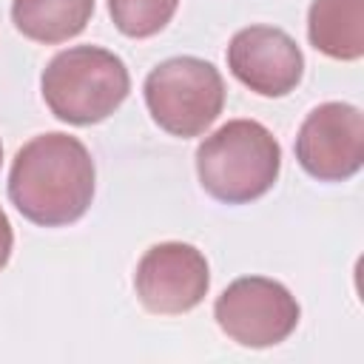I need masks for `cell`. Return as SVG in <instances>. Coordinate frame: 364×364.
Returning <instances> with one entry per match:
<instances>
[{
	"label": "cell",
	"instance_id": "1",
	"mask_svg": "<svg viewBox=\"0 0 364 364\" xmlns=\"http://www.w3.org/2000/svg\"><path fill=\"white\" fill-rule=\"evenodd\" d=\"M94 159L63 131L28 139L9 171V199L34 225L63 228L77 222L94 199Z\"/></svg>",
	"mask_w": 364,
	"mask_h": 364
},
{
	"label": "cell",
	"instance_id": "2",
	"mask_svg": "<svg viewBox=\"0 0 364 364\" xmlns=\"http://www.w3.org/2000/svg\"><path fill=\"white\" fill-rule=\"evenodd\" d=\"M282 145L256 119H230L196 148L199 185L225 205L264 196L279 179Z\"/></svg>",
	"mask_w": 364,
	"mask_h": 364
},
{
	"label": "cell",
	"instance_id": "3",
	"mask_svg": "<svg viewBox=\"0 0 364 364\" xmlns=\"http://www.w3.org/2000/svg\"><path fill=\"white\" fill-rule=\"evenodd\" d=\"M40 91L57 119L68 125H94L125 102L131 77L114 51L71 46L51 57L40 77Z\"/></svg>",
	"mask_w": 364,
	"mask_h": 364
},
{
	"label": "cell",
	"instance_id": "4",
	"mask_svg": "<svg viewBox=\"0 0 364 364\" xmlns=\"http://www.w3.org/2000/svg\"><path fill=\"white\" fill-rule=\"evenodd\" d=\"M145 105L171 136L205 134L225 108L222 74L199 57H171L145 77Z\"/></svg>",
	"mask_w": 364,
	"mask_h": 364
},
{
	"label": "cell",
	"instance_id": "5",
	"mask_svg": "<svg viewBox=\"0 0 364 364\" xmlns=\"http://www.w3.org/2000/svg\"><path fill=\"white\" fill-rule=\"evenodd\" d=\"M301 307L296 296L276 279L242 276L230 282L213 304V318L222 333L242 347H273L299 324Z\"/></svg>",
	"mask_w": 364,
	"mask_h": 364
},
{
	"label": "cell",
	"instance_id": "6",
	"mask_svg": "<svg viewBox=\"0 0 364 364\" xmlns=\"http://www.w3.org/2000/svg\"><path fill=\"white\" fill-rule=\"evenodd\" d=\"M299 165L318 182H344L364 162V114L350 102L313 108L296 136Z\"/></svg>",
	"mask_w": 364,
	"mask_h": 364
},
{
	"label": "cell",
	"instance_id": "7",
	"mask_svg": "<svg viewBox=\"0 0 364 364\" xmlns=\"http://www.w3.org/2000/svg\"><path fill=\"white\" fill-rule=\"evenodd\" d=\"M136 299L148 313L179 316L193 310L210 287V270L202 250L185 242H162L145 250L134 273Z\"/></svg>",
	"mask_w": 364,
	"mask_h": 364
},
{
	"label": "cell",
	"instance_id": "8",
	"mask_svg": "<svg viewBox=\"0 0 364 364\" xmlns=\"http://www.w3.org/2000/svg\"><path fill=\"white\" fill-rule=\"evenodd\" d=\"M228 68L250 91L284 97L301 82L304 54L284 28L247 26L228 43Z\"/></svg>",
	"mask_w": 364,
	"mask_h": 364
},
{
	"label": "cell",
	"instance_id": "9",
	"mask_svg": "<svg viewBox=\"0 0 364 364\" xmlns=\"http://www.w3.org/2000/svg\"><path fill=\"white\" fill-rule=\"evenodd\" d=\"M307 37L333 60H358L364 54V0H313Z\"/></svg>",
	"mask_w": 364,
	"mask_h": 364
},
{
	"label": "cell",
	"instance_id": "10",
	"mask_svg": "<svg viewBox=\"0 0 364 364\" xmlns=\"http://www.w3.org/2000/svg\"><path fill=\"white\" fill-rule=\"evenodd\" d=\"M94 14V0H14L11 20L34 43H65L77 37Z\"/></svg>",
	"mask_w": 364,
	"mask_h": 364
},
{
	"label": "cell",
	"instance_id": "11",
	"mask_svg": "<svg viewBox=\"0 0 364 364\" xmlns=\"http://www.w3.org/2000/svg\"><path fill=\"white\" fill-rule=\"evenodd\" d=\"M176 6L179 0H108L114 26L125 37H136V40L159 34L171 23Z\"/></svg>",
	"mask_w": 364,
	"mask_h": 364
},
{
	"label": "cell",
	"instance_id": "12",
	"mask_svg": "<svg viewBox=\"0 0 364 364\" xmlns=\"http://www.w3.org/2000/svg\"><path fill=\"white\" fill-rule=\"evenodd\" d=\"M11 245H14V233H11V222L6 216V210L0 208V270L9 264L11 256Z\"/></svg>",
	"mask_w": 364,
	"mask_h": 364
},
{
	"label": "cell",
	"instance_id": "13",
	"mask_svg": "<svg viewBox=\"0 0 364 364\" xmlns=\"http://www.w3.org/2000/svg\"><path fill=\"white\" fill-rule=\"evenodd\" d=\"M0 162H3V145H0Z\"/></svg>",
	"mask_w": 364,
	"mask_h": 364
}]
</instances>
